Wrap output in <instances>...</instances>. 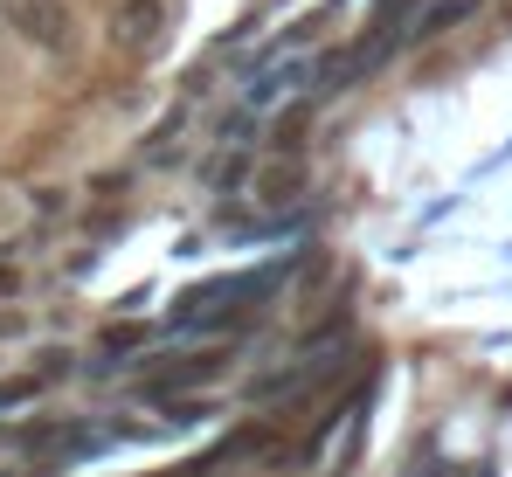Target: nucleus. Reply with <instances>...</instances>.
I'll list each match as a JSON object with an SVG mask.
<instances>
[{
    "label": "nucleus",
    "mask_w": 512,
    "mask_h": 477,
    "mask_svg": "<svg viewBox=\"0 0 512 477\" xmlns=\"http://www.w3.org/2000/svg\"><path fill=\"white\" fill-rule=\"evenodd\" d=\"M14 21L28 42H63L56 28H70V14H56V0H14Z\"/></svg>",
    "instance_id": "nucleus-5"
},
{
    "label": "nucleus",
    "mask_w": 512,
    "mask_h": 477,
    "mask_svg": "<svg viewBox=\"0 0 512 477\" xmlns=\"http://www.w3.org/2000/svg\"><path fill=\"white\" fill-rule=\"evenodd\" d=\"M263 291H270V270H250V277H215V284H201V291H187V298H180L173 325H187V332H201V325H229L236 312H250L243 298H263Z\"/></svg>",
    "instance_id": "nucleus-1"
},
{
    "label": "nucleus",
    "mask_w": 512,
    "mask_h": 477,
    "mask_svg": "<svg viewBox=\"0 0 512 477\" xmlns=\"http://www.w3.org/2000/svg\"><path fill=\"white\" fill-rule=\"evenodd\" d=\"M14 291H21V256L0 242V298H14Z\"/></svg>",
    "instance_id": "nucleus-7"
},
{
    "label": "nucleus",
    "mask_w": 512,
    "mask_h": 477,
    "mask_svg": "<svg viewBox=\"0 0 512 477\" xmlns=\"http://www.w3.org/2000/svg\"><path fill=\"white\" fill-rule=\"evenodd\" d=\"M291 187H298L291 166H284V173H263V201H291Z\"/></svg>",
    "instance_id": "nucleus-8"
},
{
    "label": "nucleus",
    "mask_w": 512,
    "mask_h": 477,
    "mask_svg": "<svg viewBox=\"0 0 512 477\" xmlns=\"http://www.w3.org/2000/svg\"><path fill=\"white\" fill-rule=\"evenodd\" d=\"M340 367H346L340 353H305L298 367H284V374H263V381H256V401H305L312 388H326Z\"/></svg>",
    "instance_id": "nucleus-2"
},
{
    "label": "nucleus",
    "mask_w": 512,
    "mask_h": 477,
    "mask_svg": "<svg viewBox=\"0 0 512 477\" xmlns=\"http://www.w3.org/2000/svg\"><path fill=\"white\" fill-rule=\"evenodd\" d=\"M160 28H167V0H118V14H111V42L125 56H146L160 42Z\"/></svg>",
    "instance_id": "nucleus-3"
},
{
    "label": "nucleus",
    "mask_w": 512,
    "mask_h": 477,
    "mask_svg": "<svg viewBox=\"0 0 512 477\" xmlns=\"http://www.w3.org/2000/svg\"><path fill=\"white\" fill-rule=\"evenodd\" d=\"M222 367H229L222 353H194V360H180V367H167V374H153V381H146V395H160V401H167V395H187V388L215 381Z\"/></svg>",
    "instance_id": "nucleus-4"
},
{
    "label": "nucleus",
    "mask_w": 512,
    "mask_h": 477,
    "mask_svg": "<svg viewBox=\"0 0 512 477\" xmlns=\"http://www.w3.org/2000/svg\"><path fill=\"white\" fill-rule=\"evenodd\" d=\"M0 401H7V395H0Z\"/></svg>",
    "instance_id": "nucleus-9"
},
{
    "label": "nucleus",
    "mask_w": 512,
    "mask_h": 477,
    "mask_svg": "<svg viewBox=\"0 0 512 477\" xmlns=\"http://www.w3.org/2000/svg\"><path fill=\"white\" fill-rule=\"evenodd\" d=\"M464 14H478V0H436V7L423 14V28H416V35H443V28H457Z\"/></svg>",
    "instance_id": "nucleus-6"
}]
</instances>
